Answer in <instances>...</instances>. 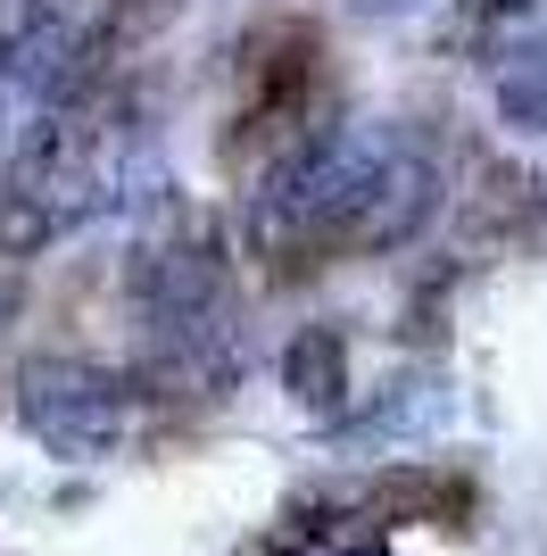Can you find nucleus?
Returning <instances> with one entry per match:
<instances>
[{"mask_svg":"<svg viewBox=\"0 0 547 556\" xmlns=\"http://www.w3.org/2000/svg\"><path fill=\"white\" fill-rule=\"evenodd\" d=\"M282 382H291L307 407H341V391H348V341L332 325H307L291 349H282Z\"/></svg>","mask_w":547,"mask_h":556,"instance_id":"obj_3","label":"nucleus"},{"mask_svg":"<svg viewBox=\"0 0 547 556\" xmlns=\"http://www.w3.org/2000/svg\"><path fill=\"white\" fill-rule=\"evenodd\" d=\"M365 515H382V523H407V515H432L440 532H465V515H473V482L465 473H382Z\"/></svg>","mask_w":547,"mask_h":556,"instance_id":"obj_2","label":"nucleus"},{"mask_svg":"<svg viewBox=\"0 0 547 556\" xmlns=\"http://www.w3.org/2000/svg\"><path fill=\"white\" fill-rule=\"evenodd\" d=\"M25 424L67 457H100L116 441V424H125V399L91 366H34L25 374Z\"/></svg>","mask_w":547,"mask_h":556,"instance_id":"obj_1","label":"nucleus"}]
</instances>
